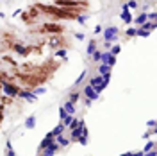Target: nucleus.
<instances>
[{
    "label": "nucleus",
    "instance_id": "12",
    "mask_svg": "<svg viewBox=\"0 0 157 156\" xmlns=\"http://www.w3.org/2000/svg\"><path fill=\"white\" fill-rule=\"evenodd\" d=\"M64 129H66V126H64L62 122H59L57 126H56V127H54V129L50 131V133H52L54 137H57V135H62V133H64Z\"/></svg>",
    "mask_w": 157,
    "mask_h": 156
},
{
    "label": "nucleus",
    "instance_id": "36",
    "mask_svg": "<svg viewBox=\"0 0 157 156\" xmlns=\"http://www.w3.org/2000/svg\"><path fill=\"white\" fill-rule=\"evenodd\" d=\"M84 38H86V34H82V32H75V39H78V41H82Z\"/></svg>",
    "mask_w": 157,
    "mask_h": 156
},
{
    "label": "nucleus",
    "instance_id": "23",
    "mask_svg": "<svg viewBox=\"0 0 157 156\" xmlns=\"http://www.w3.org/2000/svg\"><path fill=\"white\" fill-rule=\"evenodd\" d=\"M5 147H7V154H5V156H16V151L13 149V144H11V140H7V142H5Z\"/></svg>",
    "mask_w": 157,
    "mask_h": 156
},
{
    "label": "nucleus",
    "instance_id": "14",
    "mask_svg": "<svg viewBox=\"0 0 157 156\" xmlns=\"http://www.w3.org/2000/svg\"><path fill=\"white\" fill-rule=\"evenodd\" d=\"M145 22H148V18H146V13H141L139 16H136V18L132 20V23H136V25H139V27H141Z\"/></svg>",
    "mask_w": 157,
    "mask_h": 156
},
{
    "label": "nucleus",
    "instance_id": "6",
    "mask_svg": "<svg viewBox=\"0 0 157 156\" xmlns=\"http://www.w3.org/2000/svg\"><path fill=\"white\" fill-rule=\"evenodd\" d=\"M57 151H59V145L56 144V142H52L48 147H45V149H43V156H54Z\"/></svg>",
    "mask_w": 157,
    "mask_h": 156
},
{
    "label": "nucleus",
    "instance_id": "32",
    "mask_svg": "<svg viewBox=\"0 0 157 156\" xmlns=\"http://www.w3.org/2000/svg\"><path fill=\"white\" fill-rule=\"evenodd\" d=\"M125 34H127V36H129V38H132V36H136V29H134V27H129V29H127V32H125Z\"/></svg>",
    "mask_w": 157,
    "mask_h": 156
},
{
    "label": "nucleus",
    "instance_id": "15",
    "mask_svg": "<svg viewBox=\"0 0 157 156\" xmlns=\"http://www.w3.org/2000/svg\"><path fill=\"white\" fill-rule=\"evenodd\" d=\"M89 86H98V84H104V81H102V76H93V77L89 79V83H88Z\"/></svg>",
    "mask_w": 157,
    "mask_h": 156
},
{
    "label": "nucleus",
    "instance_id": "24",
    "mask_svg": "<svg viewBox=\"0 0 157 156\" xmlns=\"http://www.w3.org/2000/svg\"><path fill=\"white\" fill-rule=\"evenodd\" d=\"M80 95H82L80 92H73V93H70V97H68V100H70V102H73V104H77V100L80 99Z\"/></svg>",
    "mask_w": 157,
    "mask_h": 156
},
{
    "label": "nucleus",
    "instance_id": "30",
    "mask_svg": "<svg viewBox=\"0 0 157 156\" xmlns=\"http://www.w3.org/2000/svg\"><path fill=\"white\" fill-rule=\"evenodd\" d=\"M45 92H46V88H43V86H39V88H36V90H34L32 93H34V95L38 97V95H41V93H45Z\"/></svg>",
    "mask_w": 157,
    "mask_h": 156
},
{
    "label": "nucleus",
    "instance_id": "20",
    "mask_svg": "<svg viewBox=\"0 0 157 156\" xmlns=\"http://www.w3.org/2000/svg\"><path fill=\"white\" fill-rule=\"evenodd\" d=\"M120 52H121V47H120L118 43H114V45H111V49H109V54H111V56H118Z\"/></svg>",
    "mask_w": 157,
    "mask_h": 156
},
{
    "label": "nucleus",
    "instance_id": "40",
    "mask_svg": "<svg viewBox=\"0 0 157 156\" xmlns=\"http://www.w3.org/2000/svg\"><path fill=\"white\" fill-rule=\"evenodd\" d=\"M100 31H102V25H97V27H95V29H93V32H95V34H98V32H100Z\"/></svg>",
    "mask_w": 157,
    "mask_h": 156
},
{
    "label": "nucleus",
    "instance_id": "21",
    "mask_svg": "<svg viewBox=\"0 0 157 156\" xmlns=\"http://www.w3.org/2000/svg\"><path fill=\"white\" fill-rule=\"evenodd\" d=\"M141 27H143V29H146V31H150V32H152V31H155L157 23H155V22H145V23H143V25H141Z\"/></svg>",
    "mask_w": 157,
    "mask_h": 156
},
{
    "label": "nucleus",
    "instance_id": "3",
    "mask_svg": "<svg viewBox=\"0 0 157 156\" xmlns=\"http://www.w3.org/2000/svg\"><path fill=\"white\" fill-rule=\"evenodd\" d=\"M100 61H102L104 65H107V66L113 68V66L116 65V56H111L109 52H102V54H100Z\"/></svg>",
    "mask_w": 157,
    "mask_h": 156
},
{
    "label": "nucleus",
    "instance_id": "1",
    "mask_svg": "<svg viewBox=\"0 0 157 156\" xmlns=\"http://www.w3.org/2000/svg\"><path fill=\"white\" fill-rule=\"evenodd\" d=\"M0 88H2V93H5L7 97H18V86L16 84H11L9 81L0 77Z\"/></svg>",
    "mask_w": 157,
    "mask_h": 156
},
{
    "label": "nucleus",
    "instance_id": "22",
    "mask_svg": "<svg viewBox=\"0 0 157 156\" xmlns=\"http://www.w3.org/2000/svg\"><path fill=\"white\" fill-rule=\"evenodd\" d=\"M136 36H141V38H148V36H150V31H146V29L139 27V29H136Z\"/></svg>",
    "mask_w": 157,
    "mask_h": 156
},
{
    "label": "nucleus",
    "instance_id": "9",
    "mask_svg": "<svg viewBox=\"0 0 157 156\" xmlns=\"http://www.w3.org/2000/svg\"><path fill=\"white\" fill-rule=\"evenodd\" d=\"M54 142L57 144L59 147H66L70 144V138H64L62 135H57V137H54Z\"/></svg>",
    "mask_w": 157,
    "mask_h": 156
},
{
    "label": "nucleus",
    "instance_id": "43",
    "mask_svg": "<svg viewBox=\"0 0 157 156\" xmlns=\"http://www.w3.org/2000/svg\"><path fill=\"white\" fill-rule=\"evenodd\" d=\"M132 156H143V151H137V153H132Z\"/></svg>",
    "mask_w": 157,
    "mask_h": 156
},
{
    "label": "nucleus",
    "instance_id": "33",
    "mask_svg": "<svg viewBox=\"0 0 157 156\" xmlns=\"http://www.w3.org/2000/svg\"><path fill=\"white\" fill-rule=\"evenodd\" d=\"M80 145H88V137H84V135H80L78 137V140H77Z\"/></svg>",
    "mask_w": 157,
    "mask_h": 156
},
{
    "label": "nucleus",
    "instance_id": "2",
    "mask_svg": "<svg viewBox=\"0 0 157 156\" xmlns=\"http://www.w3.org/2000/svg\"><path fill=\"white\" fill-rule=\"evenodd\" d=\"M118 27L114 25H111V27H107V29H104V39L105 41H111V43H116L118 41Z\"/></svg>",
    "mask_w": 157,
    "mask_h": 156
},
{
    "label": "nucleus",
    "instance_id": "39",
    "mask_svg": "<svg viewBox=\"0 0 157 156\" xmlns=\"http://www.w3.org/2000/svg\"><path fill=\"white\" fill-rule=\"evenodd\" d=\"M146 124H148V127H155V120H154V118H152V120H148Z\"/></svg>",
    "mask_w": 157,
    "mask_h": 156
},
{
    "label": "nucleus",
    "instance_id": "29",
    "mask_svg": "<svg viewBox=\"0 0 157 156\" xmlns=\"http://www.w3.org/2000/svg\"><path fill=\"white\" fill-rule=\"evenodd\" d=\"M155 147V142H148L146 145H145V149H143V153H148V151H152Z\"/></svg>",
    "mask_w": 157,
    "mask_h": 156
},
{
    "label": "nucleus",
    "instance_id": "28",
    "mask_svg": "<svg viewBox=\"0 0 157 156\" xmlns=\"http://www.w3.org/2000/svg\"><path fill=\"white\" fill-rule=\"evenodd\" d=\"M125 5L129 7V11H132V9H136V7H137V2H136V0H129Z\"/></svg>",
    "mask_w": 157,
    "mask_h": 156
},
{
    "label": "nucleus",
    "instance_id": "7",
    "mask_svg": "<svg viewBox=\"0 0 157 156\" xmlns=\"http://www.w3.org/2000/svg\"><path fill=\"white\" fill-rule=\"evenodd\" d=\"M52 142H54V135H52V133H46V135H45V138L41 140V144H39V149L43 151V149H45V147H48Z\"/></svg>",
    "mask_w": 157,
    "mask_h": 156
},
{
    "label": "nucleus",
    "instance_id": "41",
    "mask_svg": "<svg viewBox=\"0 0 157 156\" xmlns=\"http://www.w3.org/2000/svg\"><path fill=\"white\" fill-rule=\"evenodd\" d=\"M78 23H82V25H84V23H86V16H78Z\"/></svg>",
    "mask_w": 157,
    "mask_h": 156
},
{
    "label": "nucleus",
    "instance_id": "13",
    "mask_svg": "<svg viewBox=\"0 0 157 156\" xmlns=\"http://www.w3.org/2000/svg\"><path fill=\"white\" fill-rule=\"evenodd\" d=\"M120 18L123 20L127 25H130V23H132V20H134V16H132V13H130V11H125V13H121V15H120Z\"/></svg>",
    "mask_w": 157,
    "mask_h": 156
},
{
    "label": "nucleus",
    "instance_id": "44",
    "mask_svg": "<svg viewBox=\"0 0 157 156\" xmlns=\"http://www.w3.org/2000/svg\"><path fill=\"white\" fill-rule=\"evenodd\" d=\"M120 156H132V153H123V154H120Z\"/></svg>",
    "mask_w": 157,
    "mask_h": 156
},
{
    "label": "nucleus",
    "instance_id": "18",
    "mask_svg": "<svg viewBox=\"0 0 157 156\" xmlns=\"http://www.w3.org/2000/svg\"><path fill=\"white\" fill-rule=\"evenodd\" d=\"M34 126H36V117H34V115H30V117L25 120V127H27V129H32Z\"/></svg>",
    "mask_w": 157,
    "mask_h": 156
},
{
    "label": "nucleus",
    "instance_id": "16",
    "mask_svg": "<svg viewBox=\"0 0 157 156\" xmlns=\"http://www.w3.org/2000/svg\"><path fill=\"white\" fill-rule=\"evenodd\" d=\"M95 50H97V41H95V39H89V43H88V50H86L88 56H91Z\"/></svg>",
    "mask_w": 157,
    "mask_h": 156
},
{
    "label": "nucleus",
    "instance_id": "8",
    "mask_svg": "<svg viewBox=\"0 0 157 156\" xmlns=\"http://www.w3.org/2000/svg\"><path fill=\"white\" fill-rule=\"evenodd\" d=\"M13 50H14L16 54H20V56H27V54H29V49L23 47V45H20V43H14V45H13Z\"/></svg>",
    "mask_w": 157,
    "mask_h": 156
},
{
    "label": "nucleus",
    "instance_id": "10",
    "mask_svg": "<svg viewBox=\"0 0 157 156\" xmlns=\"http://www.w3.org/2000/svg\"><path fill=\"white\" fill-rule=\"evenodd\" d=\"M82 129H84V127H73V129H72V135H70V142H77L78 140V137H80V135H82Z\"/></svg>",
    "mask_w": 157,
    "mask_h": 156
},
{
    "label": "nucleus",
    "instance_id": "19",
    "mask_svg": "<svg viewBox=\"0 0 157 156\" xmlns=\"http://www.w3.org/2000/svg\"><path fill=\"white\" fill-rule=\"evenodd\" d=\"M111 72V66H107V65H98V76H104V74H109Z\"/></svg>",
    "mask_w": 157,
    "mask_h": 156
},
{
    "label": "nucleus",
    "instance_id": "5",
    "mask_svg": "<svg viewBox=\"0 0 157 156\" xmlns=\"http://www.w3.org/2000/svg\"><path fill=\"white\" fill-rule=\"evenodd\" d=\"M18 97L20 99H25V100H30V102H34V100L38 99L34 93H32V92H30V90H20V92H18Z\"/></svg>",
    "mask_w": 157,
    "mask_h": 156
},
{
    "label": "nucleus",
    "instance_id": "42",
    "mask_svg": "<svg viewBox=\"0 0 157 156\" xmlns=\"http://www.w3.org/2000/svg\"><path fill=\"white\" fill-rule=\"evenodd\" d=\"M111 45H113L111 41H105V43H104V47H105V49H111Z\"/></svg>",
    "mask_w": 157,
    "mask_h": 156
},
{
    "label": "nucleus",
    "instance_id": "27",
    "mask_svg": "<svg viewBox=\"0 0 157 156\" xmlns=\"http://www.w3.org/2000/svg\"><path fill=\"white\" fill-rule=\"evenodd\" d=\"M56 58L66 59V50H64V49H57V50H56Z\"/></svg>",
    "mask_w": 157,
    "mask_h": 156
},
{
    "label": "nucleus",
    "instance_id": "26",
    "mask_svg": "<svg viewBox=\"0 0 157 156\" xmlns=\"http://www.w3.org/2000/svg\"><path fill=\"white\" fill-rule=\"evenodd\" d=\"M86 74H88V72H86V70H82V72H80V76H78L77 79H75V83H73V84H75V86H78V84H80V83L84 81V77H86Z\"/></svg>",
    "mask_w": 157,
    "mask_h": 156
},
{
    "label": "nucleus",
    "instance_id": "34",
    "mask_svg": "<svg viewBox=\"0 0 157 156\" xmlns=\"http://www.w3.org/2000/svg\"><path fill=\"white\" fill-rule=\"evenodd\" d=\"M57 43H59V36H52V38H50V45H52V47H56Z\"/></svg>",
    "mask_w": 157,
    "mask_h": 156
},
{
    "label": "nucleus",
    "instance_id": "17",
    "mask_svg": "<svg viewBox=\"0 0 157 156\" xmlns=\"http://www.w3.org/2000/svg\"><path fill=\"white\" fill-rule=\"evenodd\" d=\"M43 31H54V32H59V31H61V25H57V23H48V25L43 27Z\"/></svg>",
    "mask_w": 157,
    "mask_h": 156
},
{
    "label": "nucleus",
    "instance_id": "25",
    "mask_svg": "<svg viewBox=\"0 0 157 156\" xmlns=\"http://www.w3.org/2000/svg\"><path fill=\"white\" fill-rule=\"evenodd\" d=\"M57 4H59V5H70V7H72V5H73V7L77 5L75 0H57Z\"/></svg>",
    "mask_w": 157,
    "mask_h": 156
},
{
    "label": "nucleus",
    "instance_id": "31",
    "mask_svg": "<svg viewBox=\"0 0 157 156\" xmlns=\"http://www.w3.org/2000/svg\"><path fill=\"white\" fill-rule=\"evenodd\" d=\"M100 54H102V50H95V52L91 54V59H93V61H100Z\"/></svg>",
    "mask_w": 157,
    "mask_h": 156
},
{
    "label": "nucleus",
    "instance_id": "38",
    "mask_svg": "<svg viewBox=\"0 0 157 156\" xmlns=\"http://www.w3.org/2000/svg\"><path fill=\"white\" fill-rule=\"evenodd\" d=\"M143 156H157L155 151H148V153H143Z\"/></svg>",
    "mask_w": 157,
    "mask_h": 156
},
{
    "label": "nucleus",
    "instance_id": "35",
    "mask_svg": "<svg viewBox=\"0 0 157 156\" xmlns=\"http://www.w3.org/2000/svg\"><path fill=\"white\" fill-rule=\"evenodd\" d=\"M66 115H68V113L64 111V108H59V118H61V120H64V117H66Z\"/></svg>",
    "mask_w": 157,
    "mask_h": 156
},
{
    "label": "nucleus",
    "instance_id": "4",
    "mask_svg": "<svg viewBox=\"0 0 157 156\" xmlns=\"http://www.w3.org/2000/svg\"><path fill=\"white\" fill-rule=\"evenodd\" d=\"M80 93H82V95H84V97H86V99H89V100H97V99L100 97L98 93H95V90H93V86H89V84H86V86H84V90H82Z\"/></svg>",
    "mask_w": 157,
    "mask_h": 156
},
{
    "label": "nucleus",
    "instance_id": "11",
    "mask_svg": "<svg viewBox=\"0 0 157 156\" xmlns=\"http://www.w3.org/2000/svg\"><path fill=\"white\" fill-rule=\"evenodd\" d=\"M62 108H64V111H66L68 115H75V104H73V102H70V100H66Z\"/></svg>",
    "mask_w": 157,
    "mask_h": 156
},
{
    "label": "nucleus",
    "instance_id": "37",
    "mask_svg": "<svg viewBox=\"0 0 157 156\" xmlns=\"http://www.w3.org/2000/svg\"><path fill=\"white\" fill-rule=\"evenodd\" d=\"M21 13H23L21 9H16V11H13V18H16V16H18V15H21Z\"/></svg>",
    "mask_w": 157,
    "mask_h": 156
}]
</instances>
